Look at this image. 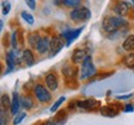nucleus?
Instances as JSON below:
<instances>
[{
	"label": "nucleus",
	"mask_w": 134,
	"mask_h": 125,
	"mask_svg": "<svg viewBox=\"0 0 134 125\" xmlns=\"http://www.w3.org/2000/svg\"><path fill=\"white\" fill-rule=\"evenodd\" d=\"M128 22L127 20L123 19V16H119V15H112V16H108L103 20L102 22V29L105 32H115L117 30L122 29L127 26Z\"/></svg>",
	"instance_id": "f257e3e1"
},
{
	"label": "nucleus",
	"mask_w": 134,
	"mask_h": 125,
	"mask_svg": "<svg viewBox=\"0 0 134 125\" xmlns=\"http://www.w3.org/2000/svg\"><path fill=\"white\" fill-rule=\"evenodd\" d=\"M81 74H80V79L81 81H85V79H90L93 76H96L97 69L96 66L92 61V57L90 55H87L86 58L82 61V66H81Z\"/></svg>",
	"instance_id": "f03ea898"
},
{
	"label": "nucleus",
	"mask_w": 134,
	"mask_h": 125,
	"mask_svg": "<svg viewBox=\"0 0 134 125\" xmlns=\"http://www.w3.org/2000/svg\"><path fill=\"white\" fill-rule=\"evenodd\" d=\"M70 19L75 22H81V21H87L91 19V11L86 6H77L70 11Z\"/></svg>",
	"instance_id": "7ed1b4c3"
},
{
	"label": "nucleus",
	"mask_w": 134,
	"mask_h": 125,
	"mask_svg": "<svg viewBox=\"0 0 134 125\" xmlns=\"http://www.w3.org/2000/svg\"><path fill=\"white\" fill-rule=\"evenodd\" d=\"M32 91H34L35 98H36L40 103H48V102L52 99L51 91L47 88V86H43L41 83H37V84L34 86Z\"/></svg>",
	"instance_id": "20e7f679"
},
{
	"label": "nucleus",
	"mask_w": 134,
	"mask_h": 125,
	"mask_svg": "<svg viewBox=\"0 0 134 125\" xmlns=\"http://www.w3.org/2000/svg\"><path fill=\"white\" fill-rule=\"evenodd\" d=\"M65 46H66V40L63 39L62 35H58V36H53V37H51V42H50L51 56H56V55H57Z\"/></svg>",
	"instance_id": "39448f33"
},
{
	"label": "nucleus",
	"mask_w": 134,
	"mask_h": 125,
	"mask_svg": "<svg viewBox=\"0 0 134 125\" xmlns=\"http://www.w3.org/2000/svg\"><path fill=\"white\" fill-rule=\"evenodd\" d=\"M77 108H81L83 110H94L99 108V102L94 98H86L77 102Z\"/></svg>",
	"instance_id": "423d86ee"
},
{
	"label": "nucleus",
	"mask_w": 134,
	"mask_h": 125,
	"mask_svg": "<svg viewBox=\"0 0 134 125\" xmlns=\"http://www.w3.org/2000/svg\"><path fill=\"white\" fill-rule=\"evenodd\" d=\"M85 29L83 26H81V27H78V29H75V30H68V31H63L62 36H63V39L66 40V47H68V46H71V43L75 41V40L81 35L82 32V30Z\"/></svg>",
	"instance_id": "0eeeda50"
},
{
	"label": "nucleus",
	"mask_w": 134,
	"mask_h": 125,
	"mask_svg": "<svg viewBox=\"0 0 134 125\" xmlns=\"http://www.w3.org/2000/svg\"><path fill=\"white\" fill-rule=\"evenodd\" d=\"M130 8H132V5H130L129 1H119V3H117V5L114 6V13L117 15H119V16H127V15L129 14L130 11Z\"/></svg>",
	"instance_id": "6e6552de"
},
{
	"label": "nucleus",
	"mask_w": 134,
	"mask_h": 125,
	"mask_svg": "<svg viewBox=\"0 0 134 125\" xmlns=\"http://www.w3.org/2000/svg\"><path fill=\"white\" fill-rule=\"evenodd\" d=\"M45 83H46V86L50 91H57L58 88V77L55 74V73L50 72L46 74V77H45Z\"/></svg>",
	"instance_id": "1a4fd4ad"
},
{
	"label": "nucleus",
	"mask_w": 134,
	"mask_h": 125,
	"mask_svg": "<svg viewBox=\"0 0 134 125\" xmlns=\"http://www.w3.org/2000/svg\"><path fill=\"white\" fill-rule=\"evenodd\" d=\"M50 42H51V39L48 36H43V37L40 39V41H38L37 46H36L35 50L40 55H43V53H46L47 51H50Z\"/></svg>",
	"instance_id": "9d476101"
},
{
	"label": "nucleus",
	"mask_w": 134,
	"mask_h": 125,
	"mask_svg": "<svg viewBox=\"0 0 134 125\" xmlns=\"http://www.w3.org/2000/svg\"><path fill=\"white\" fill-rule=\"evenodd\" d=\"M20 106H21V102H20V97L19 94L14 92L13 93V97H11V106H10V111H11V114L15 115V114H18L20 111Z\"/></svg>",
	"instance_id": "9b49d317"
},
{
	"label": "nucleus",
	"mask_w": 134,
	"mask_h": 125,
	"mask_svg": "<svg viewBox=\"0 0 134 125\" xmlns=\"http://www.w3.org/2000/svg\"><path fill=\"white\" fill-rule=\"evenodd\" d=\"M21 57H23V61H24V63L27 67H31V66L35 64V56H34L32 51L29 50V48H25L24 51H23Z\"/></svg>",
	"instance_id": "f8f14e48"
},
{
	"label": "nucleus",
	"mask_w": 134,
	"mask_h": 125,
	"mask_svg": "<svg viewBox=\"0 0 134 125\" xmlns=\"http://www.w3.org/2000/svg\"><path fill=\"white\" fill-rule=\"evenodd\" d=\"M86 51L85 50H82V48H77V50H75L73 51V53H72L71 56V61L72 63H75V64H77V63H82V61L86 58Z\"/></svg>",
	"instance_id": "ddd939ff"
},
{
	"label": "nucleus",
	"mask_w": 134,
	"mask_h": 125,
	"mask_svg": "<svg viewBox=\"0 0 134 125\" xmlns=\"http://www.w3.org/2000/svg\"><path fill=\"white\" fill-rule=\"evenodd\" d=\"M100 114L103 116H105V118H114V116H117V114H118V111H117V109H115L114 106H112L109 104V105H105V106H100Z\"/></svg>",
	"instance_id": "4468645a"
},
{
	"label": "nucleus",
	"mask_w": 134,
	"mask_h": 125,
	"mask_svg": "<svg viewBox=\"0 0 134 125\" xmlns=\"http://www.w3.org/2000/svg\"><path fill=\"white\" fill-rule=\"evenodd\" d=\"M62 73L66 77V79H73L77 76V68L71 66V64H66L62 68Z\"/></svg>",
	"instance_id": "2eb2a0df"
},
{
	"label": "nucleus",
	"mask_w": 134,
	"mask_h": 125,
	"mask_svg": "<svg viewBox=\"0 0 134 125\" xmlns=\"http://www.w3.org/2000/svg\"><path fill=\"white\" fill-rule=\"evenodd\" d=\"M20 102H21V106L25 110H30L34 108V100L30 96H23L20 97Z\"/></svg>",
	"instance_id": "dca6fc26"
},
{
	"label": "nucleus",
	"mask_w": 134,
	"mask_h": 125,
	"mask_svg": "<svg viewBox=\"0 0 134 125\" xmlns=\"http://www.w3.org/2000/svg\"><path fill=\"white\" fill-rule=\"evenodd\" d=\"M40 39H41V36H40L38 32H31V34H29V36H27V42H29V45L32 48H36Z\"/></svg>",
	"instance_id": "f3484780"
},
{
	"label": "nucleus",
	"mask_w": 134,
	"mask_h": 125,
	"mask_svg": "<svg viewBox=\"0 0 134 125\" xmlns=\"http://www.w3.org/2000/svg\"><path fill=\"white\" fill-rule=\"evenodd\" d=\"M123 48L125 51H133L134 50V34L127 36V39L123 42Z\"/></svg>",
	"instance_id": "a211bd4d"
},
{
	"label": "nucleus",
	"mask_w": 134,
	"mask_h": 125,
	"mask_svg": "<svg viewBox=\"0 0 134 125\" xmlns=\"http://www.w3.org/2000/svg\"><path fill=\"white\" fill-rule=\"evenodd\" d=\"M123 63L128 68H133L134 69V53H128L124 58H123Z\"/></svg>",
	"instance_id": "6ab92c4d"
},
{
	"label": "nucleus",
	"mask_w": 134,
	"mask_h": 125,
	"mask_svg": "<svg viewBox=\"0 0 134 125\" xmlns=\"http://www.w3.org/2000/svg\"><path fill=\"white\" fill-rule=\"evenodd\" d=\"M82 3V0H62V5L67 6V8H77L80 6Z\"/></svg>",
	"instance_id": "aec40b11"
},
{
	"label": "nucleus",
	"mask_w": 134,
	"mask_h": 125,
	"mask_svg": "<svg viewBox=\"0 0 134 125\" xmlns=\"http://www.w3.org/2000/svg\"><path fill=\"white\" fill-rule=\"evenodd\" d=\"M21 17H23V20L26 21L29 25H34L35 19H34V16L30 14V13H27V11H21Z\"/></svg>",
	"instance_id": "412c9836"
},
{
	"label": "nucleus",
	"mask_w": 134,
	"mask_h": 125,
	"mask_svg": "<svg viewBox=\"0 0 134 125\" xmlns=\"http://www.w3.org/2000/svg\"><path fill=\"white\" fill-rule=\"evenodd\" d=\"M66 119H67L66 110H61V111H58L56 118H55V123H65Z\"/></svg>",
	"instance_id": "4be33fe9"
},
{
	"label": "nucleus",
	"mask_w": 134,
	"mask_h": 125,
	"mask_svg": "<svg viewBox=\"0 0 134 125\" xmlns=\"http://www.w3.org/2000/svg\"><path fill=\"white\" fill-rule=\"evenodd\" d=\"M65 100H66V98H65V97H60V98L57 99V102H55V103H53V105L51 106V108H50V111L55 113V111H56V110L58 109V108L61 106V104H62V103H63Z\"/></svg>",
	"instance_id": "5701e85b"
},
{
	"label": "nucleus",
	"mask_w": 134,
	"mask_h": 125,
	"mask_svg": "<svg viewBox=\"0 0 134 125\" xmlns=\"http://www.w3.org/2000/svg\"><path fill=\"white\" fill-rule=\"evenodd\" d=\"M11 10V5H10L9 0H4L1 3V11H3V15H8Z\"/></svg>",
	"instance_id": "b1692460"
},
{
	"label": "nucleus",
	"mask_w": 134,
	"mask_h": 125,
	"mask_svg": "<svg viewBox=\"0 0 134 125\" xmlns=\"http://www.w3.org/2000/svg\"><path fill=\"white\" fill-rule=\"evenodd\" d=\"M24 118H26V113L25 111H19L18 114H15V118H14V120H13V124H20L21 121H23V119Z\"/></svg>",
	"instance_id": "393cba45"
},
{
	"label": "nucleus",
	"mask_w": 134,
	"mask_h": 125,
	"mask_svg": "<svg viewBox=\"0 0 134 125\" xmlns=\"http://www.w3.org/2000/svg\"><path fill=\"white\" fill-rule=\"evenodd\" d=\"M6 106H11V99L8 94H3L1 96V108H6Z\"/></svg>",
	"instance_id": "a878e982"
},
{
	"label": "nucleus",
	"mask_w": 134,
	"mask_h": 125,
	"mask_svg": "<svg viewBox=\"0 0 134 125\" xmlns=\"http://www.w3.org/2000/svg\"><path fill=\"white\" fill-rule=\"evenodd\" d=\"M11 46L13 48H18V31H14L11 34Z\"/></svg>",
	"instance_id": "bb28decb"
},
{
	"label": "nucleus",
	"mask_w": 134,
	"mask_h": 125,
	"mask_svg": "<svg viewBox=\"0 0 134 125\" xmlns=\"http://www.w3.org/2000/svg\"><path fill=\"white\" fill-rule=\"evenodd\" d=\"M0 114H1V124L5 125L8 123V114L5 115V108H1V110H0Z\"/></svg>",
	"instance_id": "cd10ccee"
},
{
	"label": "nucleus",
	"mask_w": 134,
	"mask_h": 125,
	"mask_svg": "<svg viewBox=\"0 0 134 125\" xmlns=\"http://www.w3.org/2000/svg\"><path fill=\"white\" fill-rule=\"evenodd\" d=\"M25 3H26V5H27L31 10L36 9V0H25Z\"/></svg>",
	"instance_id": "c85d7f7f"
},
{
	"label": "nucleus",
	"mask_w": 134,
	"mask_h": 125,
	"mask_svg": "<svg viewBox=\"0 0 134 125\" xmlns=\"http://www.w3.org/2000/svg\"><path fill=\"white\" fill-rule=\"evenodd\" d=\"M123 111H125V113H132V111H134V105L133 104H125V105L123 106Z\"/></svg>",
	"instance_id": "c756f323"
},
{
	"label": "nucleus",
	"mask_w": 134,
	"mask_h": 125,
	"mask_svg": "<svg viewBox=\"0 0 134 125\" xmlns=\"http://www.w3.org/2000/svg\"><path fill=\"white\" fill-rule=\"evenodd\" d=\"M133 97V94H127V96H119L117 97V99H129V98H132Z\"/></svg>",
	"instance_id": "7c9ffc66"
},
{
	"label": "nucleus",
	"mask_w": 134,
	"mask_h": 125,
	"mask_svg": "<svg viewBox=\"0 0 134 125\" xmlns=\"http://www.w3.org/2000/svg\"><path fill=\"white\" fill-rule=\"evenodd\" d=\"M3 27H4V22H3V20H0V29L3 30Z\"/></svg>",
	"instance_id": "2f4dec72"
},
{
	"label": "nucleus",
	"mask_w": 134,
	"mask_h": 125,
	"mask_svg": "<svg viewBox=\"0 0 134 125\" xmlns=\"http://www.w3.org/2000/svg\"><path fill=\"white\" fill-rule=\"evenodd\" d=\"M133 6H134V0H133Z\"/></svg>",
	"instance_id": "473e14b6"
}]
</instances>
